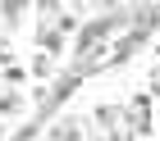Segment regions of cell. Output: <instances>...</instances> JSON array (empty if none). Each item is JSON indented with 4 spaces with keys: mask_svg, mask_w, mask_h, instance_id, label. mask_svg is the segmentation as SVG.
<instances>
[{
    "mask_svg": "<svg viewBox=\"0 0 160 141\" xmlns=\"http://www.w3.org/2000/svg\"><path fill=\"white\" fill-rule=\"evenodd\" d=\"M0 14H5V23L14 27V23L28 14V0H0Z\"/></svg>",
    "mask_w": 160,
    "mask_h": 141,
    "instance_id": "cell-1",
    "label": "cell"
},
{
    "mask_svg": "<svg viewBox=\"0 0 160 141\" xmlns=\"http://www.w3.org/2000/svg\"><path fill=\"white\" fill-rule=\"evenodd\" d=\"M18 109H23V96H18V91H9V96H0V118H14V114H18Z\"/></svg>",
    "mask_w": 160,
    "mask_h": 141,
    "instance_id": "cell-2",
    "label": "cell"
},
{
    "mask_svg": "<svg viewBox=\"0 0 160 141\" xmlns=\"http://www.w3.org/2000/svg\"><path fill=\"white\" fill-rule=\"evenodd\" d=\"M50 68H55V55H32V78H50Z\"/></svg>",
    "mask_w": 160,
    "mask_h": 141,
    "instance_id": "cell-3",
    "label": "cell"
},
{
    "mask_svg": "<svg viewBox=\"0 0 160 141\" xmlns=\"http://www.w3.org/2000/svg\"><path fill=\"white\" fill-rule=\"evenodd\" d=\"M23 78H28V68L18 64V59H14V64H5V82H23Z\"/></svg>",
    "mask_w": 160,
    "mask_h": 141,
    "instance_id": "cell-4",
    "label": "cell"
},
{
    "mask_svg": "<svg viewBox=\"0 0 160 141\" xmlns=\"http://www.w3.org/2000/svg\"><path fill=\"white\" fill-rule=\"evenodd\" d=\"M151 91H160V68H151Z\"/></svg>",
    "mask_w": 160,
    "mask_h": 141,
    "instance_id": "cell-5",
    "label": "cell"
}]
</instances>
